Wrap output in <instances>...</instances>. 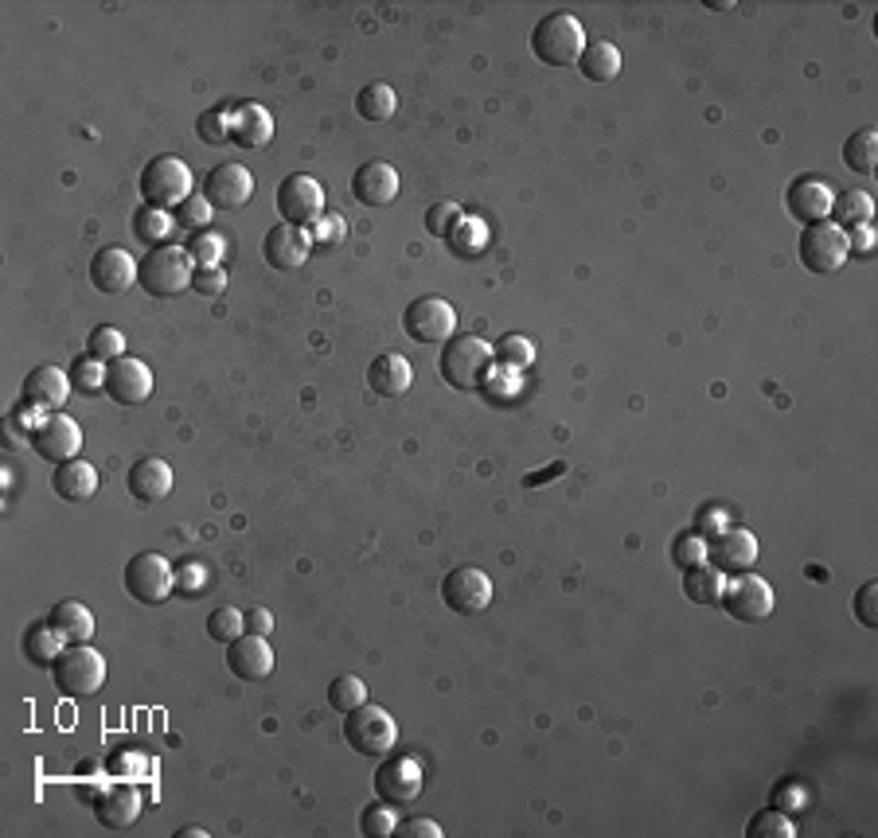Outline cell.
I'll return each instance as SVG.
<instances>
[{
	"label": "cell",
	"instance_id": "1",
	"mask_svg": "<svg viewBox=\"0 0 878 838\" xmlns=\"http://www.w3.org/2000/svg\"><path fill=\"white\" fill-rule=\"evenodd\" d=\"M492 363H496V351H492L489 340L457 332V335H449L446 348H441L438 367H441V378H446L453 390H481Z\"/></svg>",
	"mask_w": 878,
	"mask_h": 838
},
{
	"label": "cell",
	"instance_id": "2",
	"mask_svg": "<svg viewBox=\"0 0 878 838\" xmlns=\"http://www.w3.org/2000/svg\"><path fill=\"white\" fill-rule=\"evenodd\" d=\"M196 262H191L188 246H153L145 257H141L138 269V285L149 293V297H180V293L191 289V277H196Z\"/></svg>",
	"mask_w": 878,
	"mask_h": 838
},
{
	"label": "cell",
	"instance_id": "3",
	"mask_svg": "<svg viewBox=\"0 0 878 838\" xmlns=\"http://www.w3.org/2000/svg\"><path fill=\"white\" fill-rule=\"evenodd\" d=\"M52 683L63 698H95L106 683V655L90 643H67L52 663Z\"/></svg>",
	"mask_w": 878,
	"mask_h": 838
},
{
	"label": "cell",
	"instance_id": "4",
	"mask_svg": "<svg viewBox=\"0 0 878 838\" xmlns=\"http://www.w3.org/2000/svg\"><path fill=\"white\" fill-rule=\"evenodd\" d=\"M531 52L547 67H574L578 55L585 52V32L578 24V16H570V12H547L531 27Z\"/></svg>",
	"mask_w": 878,
	"mask_h": 838
},
{
	"label": "cell",
	"instance_id": "5",
	"mask_svg": "<svg viewBox=\"0 0 878 838\" xmlns=\"http://www.w3.org/2000/svg\"><path fill=\"white\" fill-rule=\"evenodd\" d=\"M138 188H141V199H145L149 207H161V211H176L184 199L196 196V191H191V168L173 153L153 156V161L145 164V172H141Z\"/></svg>",
	"mask_w": 878,
	"mask_h": 838
},
{
	"label": "cell",
	"instance_id": "6",
	"mask_svg": "<svg viewBox=\"0 0 878 838\" xmlns=\"http://www.w3.org/2000/svg\"><path fill=\"white\" fill-rule=\"evenodd\" d=\"M344 737L360 757L383 761V757H391V749L398 745V726L383 706L363 702L360 710L344 714Z\"/></svg>",
	"mask_w": 878,
	"mask_h": 838
},
{
	"label": "cell",
	"instance_id": "7",
	"mask_svg": "<svg viewBox=\"0 0 878 838\" xmlns=\"http://www.w3.org/2000/svg\"><path fill=\"white\" fill-rule=\"evenodd\" d=\"M125 593H130L138 605H164V600L176 593V570L173 562L156 550H145V554H133L125 562Z\"/></svg>",
	"mask_w": 878,
	"mask_h": 838
},
{
	"label": "cell",
	"instance_id": "8",
	"mask_svg": "<svg viewBox=\"0 0 878 838\" xmlns=\"http://www.w3.org/2000/svg\"><path fill=\"white\" fill-rule=\"evenodd\" d=\"M797 250H801V266L809 269V274H839V269L847 266V257H852V250H847V231L844 227H835L832 219L804 227L801 246Z\"/></svg>",
	"mask_w": 878,
	"mask_h": 838
},
{
	"label": "cell",
	"instance_id": "9",
	"mask_svg": "<svg viewBox=\"0 0 878 838\" xmlns=\"http://www.w3.org/2000/svg\"><path fill=\"white\" fill-rule=\"evenodd\" d=\"M403 328L410 340L418 343H446L449 335H457V312L446 297H414L403 312Z\"/></svg>",
	"mask_w": 878,
	"mask_h": 838
},
{
	"label": "cell",
	"instance_id": "10",
	"mask_svg": "<svg viewBox=\"0 0 878 838\" xmlns=\"http://www.w3.org/2000/svg\"><path fill=\"white\" fill-rule=\"evenodd\" d=\"M274 207L277 214H282V223L289 227H312L325 214V188H320L312 176H285L282 184H277V196H274Z\"/></svg>",
	"mask_w": 878,
	"mask_h": 838
},
{
	"label": "cell",
	"instance_id": "11",
	"mask_svg": "<svg viewBox=\"0 0 878 838\" xmlns=\"http://www.w3.org/2000/svg\"><path fill=\"white\" fill-rule=\"evenodd\" d=\"M723 608L734 616V620H742V625H761V620H769L777 608L773 585H769L766 577H758L754 570L738 573V577L726 585Z\"/></svg>",
	"mask_w": 878,
	"mask_h": 838
},
{
	"label": "cell",
	"instance_id": "12",
	"mask_svg": "<svg viewBox=\"0 0 878 838\" xmlns=\"http://www.w3.org/2000/svg\"><path fill=\"white\" fill-rule=\"evenodd\" d=\"M441 600L453 608L457 616H476L492 605V582L489 573L476 565H457L453 573L441 577Z\"/></svg>",
	"mask_w": 878,
	"mask_h": 838
},
{
	"label": "cell",
	"instance_id": "13",
	"mask_svg": "<svg viewBox=\"0 0 878 838\" xmlns=\"http://www.w3.org/2000/svg\"><path fill=\"white\" fill-rule=\"evenodd\" d=\"M28 441H32L35 456H44V461H52V464H67L83 453V429H78V421L63 410L47 414L44 426L35 429Z\"/></svg>",
	"mask_w": 878,
	"mask_h": 838
},
{
	"label": "cell",
	"instance_id": "14",
	"mask_svg": "<svg viewBox=\"0 0 878 838\" xmlns=\"http://www.w3.org/2000/svg\"><path fill=\"white\" fill-rule=\"evenodd\" d=\"M758 539L746 527H726L715 539H706V562L723 570L726 577H738V573H749L754 562H758Z\"/></svg>",
	"mask_w": 878,
	"mask_h": 838
},
{
	"label": "cell",
	"instance_id": "15",
	"mask_svg": "<svg viewBox=\"0 0 878 838\" xmlns=\"http://www.w3.org/2000/svg\"><path fill=\"white\" fill-rule=\"evenodd\" d=\"M375 796L395 804H414L422 796V764L414 757H383L375 769Z\"/></svg>",
	"mask_w": 878,
	"mask_h": 838
},
{
	"label": "cell",
	"instance_id": "16",
	"mask_svg": "<svg viewBox=\"0 0 878 838\" xmlns=\"http://www.w3.org/2000/svg\"><path fill=\"white\" fill-rule=\"evenodd\" d=\"M204 196L216 211H239L254 199V172L242 164H216L207 172Z\"/></svg>",
	"mask_w": 878,
	"mask_h": 838
},
{
	"label": "cell",
	"instance_id": "17",
	"mask_svg": "<svg viewBox=\"0 0 878 838\" xmlns=\"http://www.w3.org/2000/svg\"><path fill=\"white\" fill-rule=\"evenodd\" d=\"M138 269L141 262L130 254V250L121 246H102L90 262V285L106 297H121V293H130L138 285Z\"/></svg>",
	"mask_w": 878,
	"mask_h": 838
},
{
	"label": "cell",
	"instance_id": "18",
	"mask_svg": "<svg viewBox=\"0 0 878 838\" xmlns=\"http://www.w3.org/2000/svg\"><path fill=\"white\" fill-rule=\"evenodd\" d=\"M106 394H110L118 406H141L149 403L153 394V371L149 363L133 360V355H121L106 367Z\"/></svg>",
	"mask_w": 878,
	"mask_h": 838
},
{
	"label": "cell",
	"instance_id": "19",
	"mask_svg": "<svg viewBox=\"0 0 878 838\" xmlns=\"http://www.w3.org/2000/svg\"><path fill=\"white\" fill-rule=\"evenodd\" d=\"M832 203H835L832 188H827L824 180H816V176H797V180L784 188V211L804 227L832 219Z\"/></svg>",
	"mask_w": 878,
	"mask_h": 838
},
{
	"label": "cell",
	"instance_id": "20",
	"mask_svg": "<svg viewBox=\"0 0 878 838\" xmlns=\"http://www.w3.org/2000/svg\"><path fill=\"white\" fill-rule=\"evenodd\" d=\"M227 671L242 683H262L274 671V648L266 643V636H250L242 632L239 640L227 643Z\"/></svg>",
	"mask_w": 878,
	"mask_h": 838
},
{
	"label": "cell",
	"instance_id": "21",
	"mask_svg": "<svg viewBox=\"0 0 878 838\" xmlns=\"http://www.w3.org/2000/svg\"><path fill=\"white\" fill-rule=\"evenodd\" d=\"M262 254H266V266H274V269H301L312 254V239L305 227L277 223L274 231L266 234V242H262Z\"/></svg>",
	"mask_w": 878,
	"mask_h": 838
},
{
	"label": "cell",
	"instance_id": "22",
	"mask_svg": "<svg viewBox=\"0 0 878 838\" xmlns=\"http://www.w3.org/2000/svg\"><path fill=\"white\" fill-rule=\"evenodd\" d=\"M352 196L363 207H387L398 196V172L387 161H367L355 168L352 176Z\"/></svg>",
	"mask_w": 878,
	"mask_h": 838
},
{
	"label": "cell",
	"instance_id": "23",
	"mask_svg": "<svg viewBox=\"0 0 878 838\" xmlns=\"http://www.w3.org/2000/svg\"><path fill=\"white\" fill-rule=\"evenodd\" d=\"M67 394H75L70 375L63 367H52V363L35 367L32 375L24 378V403L40 406V410H47V414L63 410V406H67Z\"/></svg>",
	"mask_w": 878,
	"mask_h": 838
},
{
	"label": "cell",
	"instance_id": "24",
	"mask_svg": "<svg viewBox=\"0 0 878 838\" xmlns=\"http://www.w3.org/2000/svg\"><path fill=\"white\" fill-rule=\"evenodd\" d=\"M274 141V113L262 102H239L231 110V145L266 148Z\"/></svg>",
	"mask_w": 878,
	"mask_h": 838
},
{
	"label": "cell",
	"instance_id": "25",
	"mask_svg": "<svg viewBox=\"0 0 878 838\" xmlns=\"http://www.w3.org/2000/svg\"><path fill=\"white\" fill-rule=\"evenodd\" d=\"M125 484H130V496L138 499V504H161V499L173 496L176 479H173L168 461H161V456H145V461H138L130 468Z\"/></svg>",
	"mask_w": 878,
	"mask_h": 838
},
{
	"label": "cell",
	"instance_id": "26",
	"mask_svg": "<svg viewBox=\"0 0 878 838\" xmlns=\"http://www.w3.org/2000/svg\"><path fill=\"white\" fill-rule=\"evenodd\" d=\"M95 815L106 830H125L138 823L141 815V792L133 784H118V787H106L102 796L95 800Z\"/></svg>",
	"mask_w": 878,
	"mask_h": 838
},
{
	"label": "cell",
	"instance_id": "27",
	"mask_svg": "<svg viewBox=\"0 0 878 838\" xmlns=\"http://www.w3.org/2000/svg\"><path fill=\"white\" fill-rule=\"evenodd\" d=\"M52 488L59 499L67 504H87V499L98 496V468L87 461H67V464H55V476H52Z\"/></svg>",
	"mask_w": 878,
	"mask_h": 838
},
{
	"label": "cell",
	"instance_id": "28",
	"mask_svg": "<svg viewBox=\"0 0 878 838\" xmlns=\"http://www.w3.org/2000/svg\"><path fill=\"white\" fill-rule=\"evenodd\" d=\"M367 386L383 398H403L406 390L414 386V367L410 360H403L398 351H387L380 360L367 367Z\"/></svg>",
	"mask_w": 878,
	"mask_h": 838
},
{
	"label": "cell",
	"instance_id": "29",
	"mask_svg": "<svg viewBox=\"0 0 878 838\" xmlns=\"http://www.w3.org/2000/svg\"><path fill=\"white\" fill-rule=\"evenodd\" d=\"M726 585H731V577H726L723 570H715L711 562L695 565V570H683V597H688L691 605H699V608L723 605Z\"/></svg>",
	"mask_w": 878,
	"mask_h": 838
},
{
	"label": "cell",
	"instance_id": "30",
	"mask_svg": "<svg viewBox=\"0 0 878 838\" xmlns=\"http://www.w3.org/2000/svg\"><path fill=\"white\" fill-rule=\"evenodd\" d=\"M47 620H52L55 628H59V636L67 643H87L95 640V613H90L83 600H59V605L47 613Z\"/></svg>",
	"mask_w": 878,
	"mask_h": 838
},
{
	"label": "cell",
	"instance_id": "31",
	"mask_svg": "<svg viewBox=\"0 0 878 838\" xmlns=\"http://www.w3.org/2000/svg\"><path fill=\"white\" fill-rule=\"evenodd\" d=\"M489 242H492V231L481 214H461V223L449 231L446 246L453 250V257H461V262H473V257H481L484 250H489Z\"/></svg>",
	"mask_w": 878,
	"mask_h": 838
},
{
	"label": "cell",
	"instance_id": "32",
	"mask_svg": "<svg viewBox=\"0 0 878 838\" xmlns=\"http://www.w3.org/2000/svg\"><path fill=\"white\" fill-rule=\"evenodd\" d=\"M578 70H582V78H590V82H610V78H617L621 75L617 43H610V40L585 43V52L578 55Z\"/></svg>",
	"mask_w": 878,
	"mask_h": 838
},
{
	"label": "cell",
	"instance_id": "33",
	"mask_svg": "<svg viewBox=\"0 0 878 838\" xmlns=\"http://www.w3.org/2000/svg\"><path fill=\"white\" fill-rule=\"evenodd\" d=\"M63 648H67V640H63L52 620H40V625H32L24 632V659L35 663V668H52Z\"/></svg>",
	"mask_w": 878,
	"mask_h": 838
},
{
	"label": "cell",
	"instance_id": "34",
	"mask_svg": "<svg viewBox=\"0 0 878 838\" xmlns=\"http://www.w3.org/2000/svg\"><path fill=\"white\" fill-rule=\"evenodd\" d=\"M395 110H398V98L387 82H371L355 95V113H360L363 121H375V125H380V121L395 118Z\"/></svg>",
	"mask_w": 878,
	"mask_h": 838
},
{
	"label": "cell",
	"instance_id": "35",
	"mask_svg": "<svg viewBox=\"0 0 878 838\" xmlns=\"http://www.w3.org/2000/svg\"><path fill=\"white\" fill-rule=\"evenodd\" d=\"M832 223L844 227V231H852V227H863L875 219V199H870V191L855 188V191H844V196H835L832 203Z\"/></svg>",
	"mask_w": 878,
	"mask_h": 838
},
{
	"label": "cell",
	"instance_id": "36",
	"mask_svg": "<svg viewBox=\"0 0 878 838\" xmlns=\"http://www.w3.org/2000/svg\"><path fill=\"white\" fill-rule=\"evenodd\" d=\"M173 231H176V219L168 211H161V207L145 203L133 211V234H138L141 242H149V246H164Z\"/></svg>",
	"mask_w": 878,
	"mask_h": 838
},
{
	"label": "cell",
	"instance_id": "37",
	"mask_svg": "<svg viewBox=\"0 0 878 838\" xmlns=\"http://www.w3.org/2000/svg\"><path fill=\"white\" fill-rule=\"evenodd\" d=\"M844 164L859 176H875L878 164V129H859L844 145Z\"/></svg>",
	"mask_w": 878,
	"mask_h": 838
},
{
	"label": "cell",
	"instance_id": "38",
	"mask_svg": "<svg viewBox=\"0 0 878 838\" xmlns=\"http://www.w3.org/2000/svg\"><path fill=\"white\" fill-rule=\"evenodd\" d=\"M106 367H110V363L95 360V355H83V360L70 363L67 375H70V386H75V394H87V398L102 394L106 390Z\"/></svg>",
	"mask_w": 878,
	"mask_h": 838
},
{
	"label": "cell",
	"instance_id": "39",
	"mask_svg": "<svg viewBox=\"0 0 878 838\" xmlns=\"http://www.w3.org/2000/svg\"><path fill=\"white\" fill-rule=\"evenodd\" d=\"M363 702H367V686H363V679L355 675H340L328 683V706L337 714H352L360 710Z\"/></svg>",
	"mask_w": 878,
	"mask_h": 838
},
{
	"label": "cell",
	"instance_id": "40",
	"mask_svg": "<svg viewBox=\"0 0 878 838\" xmlns=\"http://www.w3.org/2000/svg\"><path fill=\"white\" fill-rule=\"evenodd\" d=\"M481 390H489L492 403H516L519 390H524V375H519V371L500 367V363H492L489 375H484V383H481Z\"/></svg>",
	"mask_w": 878,
	"mask_h": 838
},
{
	"label": "cell",
	"instance_id": "41",
	"mask_svg": "<svg viewBox=\"0 0 878 838\" xmlns=\"http://www.w3.org/2000/svg\"><path fill=\"white\" fill-rule=\"evenodd\" d=\"M746 838H797V827H792L789 812L769 807V812H758L746 823Z\"/></svg>",
	"mask_w": 878,
	"mask_h": 838
},
{
	"label": "cell",
	"instance_id": "42",
	"mask_svg": "<svg viewBox=\"0 0 878 838\" xmlns=\"http://www.w3.org/2000/svg\"><path fill=\"white\" fill-rule=\"evenodd\" d=\"M492 351H496V363H500V367L519 371V375H524V371L535 363V343L527 340V335H504V340H500Z\"/></svg>",
	"mask_w": 878,
	"mask_h": 838
},
{
	"label": "cell",
	"instance_id": "43",
	"mask_svg": "<svg viewBox=\"0 0 878 838\" xmlns=\"http://www.w3.org/2000/svg\"><path fill=\"white\" fill-rule=\"evenodd\" d=\"M196 133L204 145H231V110L227 106L204 110L196 118Z\"/></svg>",
	"mask_w": 878,
	"mask_h": 838
},
{
	"label": "cell",
	"instance_id": "44",
	"mask_svg": "<svg viewBox=\"0 0 878 838\" xmlns=\"http://www.w3.org/2000/svg\"><path fill=\"white\" fill-rule=\"evenodd\" d=\"M242 632H246V613H242V608L227 605L207 616V636L216 643H231V640H239Z\"/></svg>",
	"mask_w": 878,
	"mask_h": 838
},
{
	"label": "cell",
	"instance_id": "45",
	"mask_svg": "<svg viewBox=\"0 0 878 838\" xmlns=\"http://www.w3.org/2000/svg\"><path fill=\"white\" fill-rule=\"evenodd\" d=\"M87 355H95V360H102V363L121 360V355H125V332L113 324H98L87 340Z\"/></svg>",
	"mask_w": 878,
	"mask_h": 838
},
{
	"label": "cell",
	"instance_id": "46",
	"mask_svg": "<svg viewBox=\"0 0 878 838\" xmlns=\"http://www.w3.org/2000/svg\"><path fill=\"white\" fill-rule=\"evenodd\" d=\"M173 570H176V593H180V597H199V593H207V585H211V573H207V565L199 562V558H180Z\"/></svg>",
	"mask_w": 878,
	"mask_h": 838
},
{
	"label": "cell",
	"instance_id": "47",
	"mask_svg": "<svg viewBox=\"0 0 878 838\" xmlns=\"http://www.w3.org/2000/svg\"><path fill=\"white\" fill-rule=\"evenodd\" d=\"M360 830L367 838H391L398 830V819H395V812H391V804L387 800H375V804H367L363 807V815H360Z\"/></svg>",
	"mask_w": 878,
	"mask_h": 838
},
{
	"label": "cell",
	"instance_id": "48",
	"mask_svg": "<svg viewBox=\"0 0 878 838\" xmlns=\"http://www.w3.org/2000/svg\"><path fill=\"white\" fill-rule=\"evenodd\" d=\"M188 254H191V262H196V266H223V254H227L223 234H216V231L191 234Z\"/></svg>",
	"mask_w": 878,
	"mask_h": 838
},
{
	"label": "cell",
	"instance_id": "49",
	"mask_svg": "<svg viewBox=\"0 0 878 838\" xmlns=\"http://www.w3.org/2000/svg\"><path fill=\"white\" fill-rule=\"evenodd\" d=\"M672 562L680 570H695V565L706 562V539L699 531H680L672 539Z\"/></svg>",
	"mask_w": 878,
	"mask_h": 838
},
{
	"label": "cell",
	"instance_id": "50",
	"mask_svg": "<svg viewBox=\"0 0 878 838\" xmlns=\"http://www.w3.org/2000/svg\"><path fill=\"white\" fill-rule=\"evenodd\" d=\"M312 239V246H340L348 239V219L337 211H325L312 227H305Z\"/></svg>",
	"mask_w": 878,
	"mask_h": 838
},
{
	"label": "cell",
	"instance_id": "51",
	"mask_svg": "<svg viewBox=\"0 0 878 838\" xmlns=\"http://www.w3.org/2000/svg\"><path fill=\"white\" fill-rule=\"evenodd\" d=\"M211 214H216V207L207 203V196H188L173 211V219H176V227H184V231H207Z\"/></svg>",
	"mask_w": 878,
	"mask_h": 838
},
{
	"label": "cell",
	"instance_id": "52",
	"mask_svg": "<svg viewBox=\"0 0 878 838\" xmlns=\"http://www.w3.org/2000/svg\"><path fill=\"white\" fill-rule=\"evenodd\" d=\"M461 203H453V199H441V203H433L430 211H426V231L433 234V239H449V231H453L457 223H461Z\"/></svg>",
	"mask_w": 878,
	"mask_h": 838
},
{
	"label": "cell",
	"instance_id": "53",
	"mask_svg": "<svg viewBox=\"0 0 878 838\" xmlns=\"http://www.w3.org/2000/svg\"><path fill=\"white\" fill-rule=\"evenodd\" d=\"M191 293H199V297H223V293H227V269L223 266H196Z\"/></svg>",
	"mask_w": 878,
	"mask_h": 838
},
{
	"label": "cell",
	"instance_id": "54",
	"mask_svg": "<svg viewBox=\"0 0 878 838\" xmlns=\"http://www.w3.org/2000/svg\"><path fill=\"white\" fill-rule=\"evenodd\" d=\"M855 616L863 628H878V582H863L855 593Z\"/></svg>",
	"mask_w": 878,
	"mask_h": 838
},
{
	"label": "cell",
	"instance_id": "55",
	"mask_svg": "<svg viewBox=\"0 0 878 838\" xmlns=\"http://www.w3.org/2000/svg\"><path fill=\"white\" fill-rule=\"evenodd\" d=\"M731 527V515H726V507H718V504H706V507H699V515H695V531L703 534V539H715L718 531H726Z\"/></svg>",
	"mask_w": 878,
	"mask_h": 838
},
{
	"label": "cell",
	"instance_id": "56",
	"mask_svg": "<svg viewBox=\"0 0 878 838\" xmlns=\"http://www.w3.org/2000/svg\"><path fill=\"white\" fill-rule=\"evenodd\" d=\"M395 835H403V838H441L446 830H441V823H433V819H410V823H398Z\"/></svg>",
	"mask_w": 878,
	"mask_h": 838
},
{
	"label": "cell",
	"instance_id": "57",
	"mask_svg": "<svg viewBox=\"0 0 878 838\" xmlns=\"http://www.w3.org/2000/svg\"><path fill=\"white\" fill-rule=\"evenodd\" d=\"M809 804V792H804L801 784H781L777 787V796H773V807H804Z\"/></svg>",
	"mask_w": 878,
	"mask_h": 838
},
{
	"label": "cell",
	"instance_id": "58",
	"mask_svg": "<svg viewBox=\"0 0 878 838\" xmlns=\"http://www.w3.org/2000/svg\"><path fill=\"white\" fill-rule=\"evenodd\" d=\"M246 632L270 636L274 632V613H270V608H246Z\"/></svg>",
	"mask_w": 878,
	"mask_h": 838
},
{
	"label": "cell",
	"instance_id": "59",
	"mask_svg": "<svg viewBox=\"0 0 878 838\" xmlns=\"http://www.w3.org/2000/svg\"><path fill=\"white\" fill-rule=\"evenodd\" d=\"M847 250H852V254H870V250H875V231H870V223L847 231Z\"/></svg>",
	"mask_w": 878,
	"mask_h": 838
},
{
	"label": "cell",
	"instance_id": "60",
	"mask_svg": "<svg viewBox=\"0 0 878 838\" xmlns=\"http://www.w3.org/2000/svg\"><path fill=\"white\" fill-rule=\"evenodd\" d=\"M562 468H567V464H551V468H547V472H539V476H527V479H524V484H527V488H539L542 479H551V476H562Z\"/></svg>",
	"mask_w": 878,
	"mask_h": 838
},
{
	"label": "cell",
	"instance_id": "61",
	"mask_svg": "<svg viewBox=\"0 0 878 838\" xmlns=\"http://www.w3.org/2000/svg\"><path fill=\"white\" fill-rule=\"evenodd\" d=\"M176 838H211V830H204V827H180V830H176Z\"/></svg>",
	"mask_w": 878,
	"mask_h": 838
}]
</instances>
